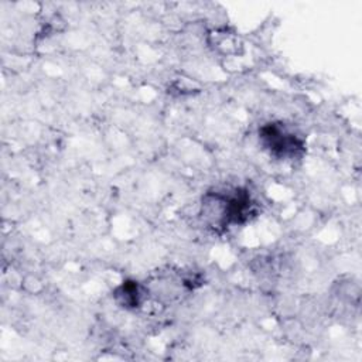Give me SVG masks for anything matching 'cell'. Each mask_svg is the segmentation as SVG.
<instances>
[{"label":"cell","instance_id":"6da1fadb","mask_svg":"<svg viewBox=\"0 0 362 362\" xmlns=\"http://www.w3.org/2000/svg\"><path fill=\"white\" fill-rule=\"evenodd\" d=\"M260 139L272 153L277 156H293L301 148V143L277 124H267L260 130Z\"/></svg>","mask_w":362,"mask_h":362},{"label":"cell","instance_id":"7a4b0ae2","mask_svg":"<svg viewBox=\"0 0 362 362\" xmlns=\"http://www.w3.org/2000/svg\"><path fill=\"white\" fill-rule=\"evenodd\" d=\"M143 287L133 280L123 281L116 290H115V298L116 301L126 308H136L143 301Z\"/></svg>","mask_w":362,"mask_h":362}]
</instances>
